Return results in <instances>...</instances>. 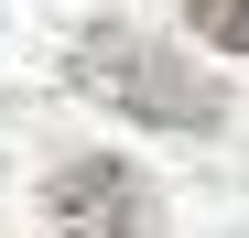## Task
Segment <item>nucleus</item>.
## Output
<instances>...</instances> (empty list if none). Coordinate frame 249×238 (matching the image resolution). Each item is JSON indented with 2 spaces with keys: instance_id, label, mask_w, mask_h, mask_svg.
<instances>
[{
  "instance_id": "nucleus-1",
  "label": "nucleus",
  "mask_w": 249,
  "mask_h": 238,
  "mask_svg": "<svg viewBox=\"0 0 249 238\" xmlns=\"http://www.w3.org/2000/svg\"><path fill=\"white\" fill-rule=\"evenodd\" d=\"M76 87H87L98 108L152 119V130H217V119H228V98H217V76H206V65H184L174 44L119 33V22H98L87 44H76Z\"/></svg>"
},
{
  "instance_id": "nucleus-2",
  "label": "nucleus",
  "mask_w": 249,
  "mask_h": 238,
  "mask_svg": "<svg viewBox=\"0 0 249 238\" xmlns=\"http://www.w3.org/2000/svg\"><path fill=\"white\" fill-rule=\"evenodd\" d=\"M44 206H54V227H76V238H141V227H152V184L119 163V152H87V163H65V173L44 184Z\"/></svg>"
},
{
  "instance_id": "nucleus-3",
  "label": "nucleus",
  "mask_w": 249,
  "mask_h": 238,
  "mask_svg": "<svg viewBox=\"0 0 249 238\" xmlns=\"http://www.w3.org/2000/svg\"><path fill=\"white\" fill-rule=\"evenodd\" d=\"M184 22H195L217 54H249V0H184Z\"/></svg>"
}]
</instances>
